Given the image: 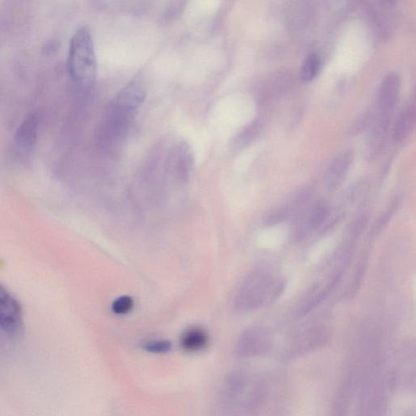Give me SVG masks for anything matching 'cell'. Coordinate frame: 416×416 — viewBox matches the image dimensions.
Returning <instances> with one entry per match:
<instances>
[{
  "label": "cell",
  "mask_w": 416,
  "mask_h": 416,
  "mask_svg": "<svg viewBox=\"0 0 416 416\" xmlns=\"http://www.w3.org/2000/svg\"><path fill=\"white\" fill-rule=\"evenodd\" d=\"M267 391L266 383L259 375L248 370H235L220 383L217 403L228 414L248 413L264 403Z\"/></svg>",
  "instance_id": "obj_1"
},
{
  "label": "cell",
  "mask_w": 416,
  "mask_h": 416,
  "mask_svg": "<svg viewBox=\"0 0 416 416\" xmlns=\"http://www.w3.org/2000/svg\"><path fill=\"white\" fill-rule=\"evenodd\" d=\"M285 289V278L278 270L255 269L241 284L235 296V308L243 313L266 308L282 296Z\"/></svg>",
  "instance_id": "obj_2"
},
{
  "label": "cell",
  "mask_w": 416,
  "mask_h": 416,
  "mask_svg": "<svg viewBox=\"0 0 416 416\" xmlns=\"http://www.w3.org/2000/svg\"><path fill=\"white\" fill-rule=\"evenodd\" d=\"M68 68L70 77L78 86L88 88L96 78L97 62L92 33L80 28L70 43Z\"/></svg>",
  "instance_id": "obj_3"
},
{
  "label": "cell",
  "mask_w": 416,
  "mask_h": 416,
  "mask_svg": "<svg viewBox=\"0 0 416 416\" xmlns=\"http://www.w3.org/2000/svg\"><path fill=\"white\" fill-rule=\"evenodd\" d=\"M273 345L272 332L266 327L255 325L240 335L234 352L240 359L263 357L271 352Z\"/></svg>",
  "instance_id": "obj_4"
},
{
  "label": "cell",
  "mask_w": 416,
  "mask_h": 416,
  "mask_svg": "<svg viewBox=\"0 0 416 416\" xmlns=\"http://www.w3.org/2000/svg\"><path fill=\"white\" fill-rule=\"evenodd\" d=\"M23 315L21 305L0 284V331L14 337L22 332Z\"/></svg>",
  "instance_id": "obj_5"
},
{
  "label": "cell",
  "mask_w": 416,
  "mask_h": 416,
  "mask_svg": "<svg viewBox=\"0 0 416 416\" xmlns=\"http://www.w3.org/2000/svg\"><path fill=\"white\" fill-rule=\"evenodd\" d=\"M147 96V90L140 81H133L124 87L114 98L113 110L117 117L124 118L137 109Z\"/></svg>",
  "instance_id": "obj_6"
},
{
  "label": "cell",
  "mask_w": 416,
  "mask_h": 416,
  "mask_svg": "<svg viewBox=\"0 0 416 416\" xmlns=\"http://www.w3.org/2000/svg\"><path fill=\"white\" fill-rule=\"evenodd\" d=\"M400 92V79L397 74H389L384 79L380 87L378 95V120L377 122L389 124Z\"/></svg>",
  "instance_id": "obj_7"
},
{
  "label": "cell",
  "mask_w": 416,
  "mask_h": 416,
  "mask_svg": "<svg viewBox=\"0 0 416 416\" xmlns=\"http://www.w3.org/2000/svg\"><path fill=\"white\" fill-rule=\"evenodd\" d=\"M38 134V118L36 114L29 115L20 125L15 136V148L17 152L28 155L33 152Z\"/></svg>",
  "instance_id": "obj_8"
},
{
  "label": "cell",
  "mask_w": 416,
  "mask_h": 416,
  "mask_svg": "<svg viewBox=\"0 0 416 416\" xmlns=\"http://www.w3.org/2000/svg\"><path fill=\"white\" fill-rule=\"evenodd\" d=\"M353 162L352 152H344L338 155L325 172L324 177V187L330 192L338 189L343 184L350 171Z\"/></svg>",
  "instance_id": "obj_9"
},
{
  "label": "cell",
  "mask_w": 416,
  "mask_h": 416,
  "mask_svg": "<svg viewBox=\"0 0 416 416\" xmlns=\"http://www.w3.org/2000/svg\"><path fill=\"white\" fill-rule=\"evenodd\" d=\"M415 103L408 105L399 113L393 129V138L396 143L404 141L413 133L415 125Z\"/></svg>",
  "instance_id": "obj_10"
},
{
  "label": "cell",
  "mask_w": 416,
  "mask_h": 416,
  "mask_svg": "<svg viewBox=\"0 0 416 416\" xmlns=\"http://www.w3.org/2000/svg\"><path fill=\"white\" fill-rule=\"evenodd\" d=\"M170 167L178 179H189L193 168V157L189 148L185 145L176 148L170 159Z\"/></svg>",
  "instance_id": "obj_11"
},
{
  "label": "cell",
  "mask_w": 416,
  "mask_h": 416,
  "mask_svg": "<svg viewBox=\"0 0 416 416\" xmlns=\"http://www.w3.org/2000/svg\"><path fill=\"white\" fill-rule=\"evenodd\" d=\"M180 343L185 352H199L208 347L209 336L203 328L194 327L185 331Z\"/></svg>",
  "instance_id": "obj_12"
},
{
  "label": "cell",
  "mask_w": 416,
  "mask_h": 416,
  "mask_svg": "<svg viewBox=\"0 0 416 416\" xmlns=\"http://www.w3.org/2000/svg\"><path fill=\"white\" fill-rule=\"evenodd\" d=\"M329 215V206L327 202L320 201L314 205L308 215L307 227L310 231L317 230L325 222Z\"/></svg>",
  "instance_id": "obj_13"
},
{
  "label": "cell",
  "mask_w": 416,
  "mask_h": 416,
  "mask_svg": "<svg viewBox=\"0 0 416 416\" xmlns=\"http://www.w3.org/2000/svg\"><path fill=\"white\" fill-rule=\"evenodd\" d=\"M320 59L317 55H310L305 59L302 69H301V78L304 82L313 81L317 75L320 69Z\"/></svg>",
  "instance_id": "obj_14"
},
{
  "label": "cell",
  "mask_w": 416,
  "mask_h": 416,
  "mask_svg": "<svg viewBox=\"0 0 416 416\" xmlns=\"http://www.w3.org/2000/svg\"><path fill=\"white\" fill-rule=\"evenodd\" d=\"M134 308V301L129 296H122L114 301L112 309L115 314L125 315Z\"/></svg>",
  "instance_id": "obj_15"
},
{
  "label": "cell",
  "mask_w": 416,
  "mask_h": 416,
  "mask_svg": "<svg viewBox=\"0 0 416 416\" xmlns=\"http://www.w3.org/2000/svg\"><path fill=\"white\" fill-rule=\"evenodd\" d=\"M172 345L168 340H153L144 345L145 350L150 353L163 354L169 352Z\"/></svg>",
  "instance_id": "obj_16"
},
{
  "label": "cell",
  "mask_w": 416,
  "mask_h": 416,
  "mask_svg": "<svg viewBox=\"0 0 416 416\" xmlns=\"http://www.w3.org/2000/svg\"><path fill=\"white\" fill-rule=\"evenodd\" d=\"M0 332H1V331H0ZM2 333V332H1Z\"/></svg>",
  "instance_id": "obj_17"
}]
</instances>
